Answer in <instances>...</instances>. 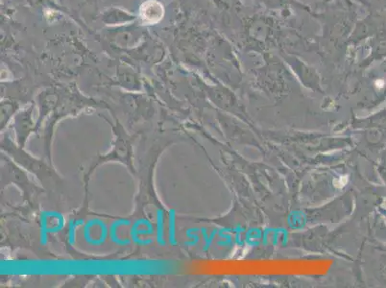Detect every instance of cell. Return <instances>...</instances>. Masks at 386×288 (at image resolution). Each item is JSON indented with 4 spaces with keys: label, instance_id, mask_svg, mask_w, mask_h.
Listing matches in <instances>:
<instances>
[{
    "label": "cell",
    "instance_id": "cell-1",
    "mask_svg": "<svg viewBox=\"0 0 386 288\" xmlns=\"http://www.w3.org/2000/svg\"><path fill=\"white\" fill-rule=\"evenodd\" d=\"M154 234V226L147 219H139L133 224V227L130 231L131 239L134 244L139 246H149L154 243V239H142L140 235H148Z\"/></svg>",
    "mask_w": 386,
    "mask_h": 288
},
{
    "label": "cell",
    "instance_id": "cell-2",
    "mask_svg": "<svg viewBox=\"0 0 386 288\" xmlns=\"http://www.w3.org/2000/svg\"><path fill=\"white\" fill-rule=\"evenodd\" d=\"M131 225V221L128 219H119L113 221L110 224V229H109V235H110V241L118 246H128L132 244V239H123L120 238L118 235V229L120 226H129Z\"/></svg>",
    "mask_w": 386,
    "mask_h": 288
},
{
    "label": "cell",
    "instance_id": "cell-3",
    "mask_svg": "<svg viewBox=\"0 0 386 288\" xmlns=\"http://www.w3.org/2000/svg\"><path fill=\"white\" fill-rule=\"evenodd\" d=\"M156 241L160 246H166L165 240V212L162 209L157 210V223H156Z\"/></svg>",
    "mask_w": 386,
    "mask_h": 288
},
{
    "label": "cell",
    "instance_id": "cell-4",
    "mask_svg": "<svg viewBox=\"0 0 386 288\" xmlns=\"http://www.w3.org/2000/svg\"><path fill=\"white\" fill-rule=\"evenodd\" d=\"M174 210H169V215H168V241L174 245L176 244L175 242V221H174Z\"/></svg>",
    "mask_w": 386,
    "mask_h": 288
},
{
    "label": "cell",
    "instance_id": "cell-5",
    "mask_svg": "<svg viewBox=\"0 0 386 288\" xmlns=\"http://www.w3.org/2000/svg\"><path fill=\"white\" fill-rule=\"evenodd\" d=\"M84 220H71L70 221V224H69V243L70 245H73L74 241H75V228L76 226L80 225L81 222H83Z\"/></svg>",
    "mask_w": 386,
    "mask_h": 288
}]
</instances>
